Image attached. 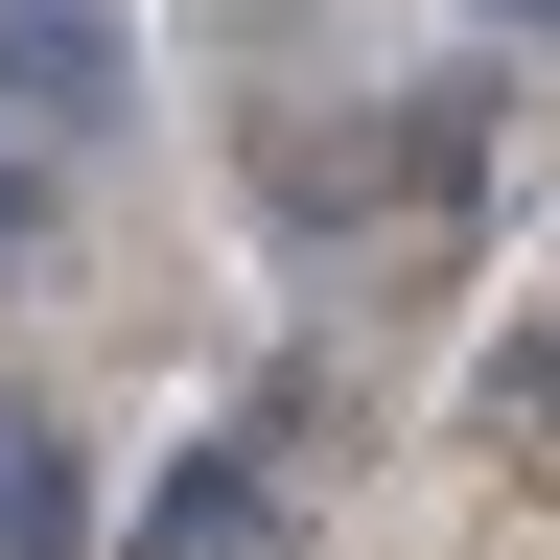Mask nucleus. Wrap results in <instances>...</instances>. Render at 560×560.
Returning a JSON list of instances; mask_svg holds the SVG:
<instances>
[{
	"mask_svg": "<svg viewBox=\"0 0 560 560\" xmlns=\"http://www.w3.org/2000/svg\"><path fill=\"white\" fill-rule=\"evenodd\" d=\"M490 24H537V0H490Z\"/></svg>",
	"mask_w": 560,
	"mask_h": 560,
	"instance_id": "obj_3",
	"label": "nucleus"
},
{
	"mask_svg": "<svg viewBox=\"0 0 560 560\" xmlns=\"http://www.w3.org/2000/svg\"><path fill=\"white\" fill-rule=\"evenodd\" d=\"M140 560H280V467H257V444L164 467V490H140Z\"/></svg>",
	"mask_w": 560,
	"mask_h": 560,
	"instance_id": "obj_1",
	"label": "nucleus"
},
{
	"mask_svg": "<svg viewBox=\"0 0 560 560\" xmlns=\"http://www.w3.org/2000/svg\"><path fill=\"white\" fill-rule=\"evenodd\" d=\"M0 560H94V467L47 420H0Z\"/></svg>",
	"mask_w": 560,
	"mask_h": 560,
	"instance_id": "obj_2",
	"label": "nucleus"
}]
</instances>
